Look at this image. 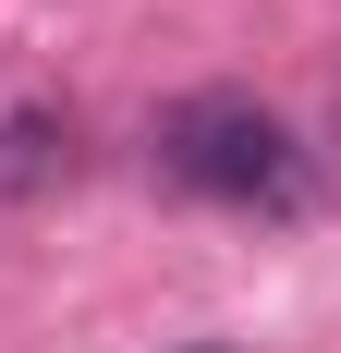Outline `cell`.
I'll use <instances>...</instances> for the list:
<instances>
[{"label":"cell","mask_w":341,"mask_h":353,"mask_svg":"<svg viewBox=\"0 0 341 353\" xmlns=\"http://www.w3.org/2000/svg\"><path fill=\"white\" fill-rule=\"evenodd\" d=\"M146 146H159V171L183 183V195H207V208H269V219L305 208V146H293V122L256 110V98H232V85L170 98Z\"/></svg>","instance_id":"1"},{"label":"cell","mask_w":341,"mask_h":353,"mask_svg":"<svg viewBox=\"0 0 341 353\" xmlns=\"http://www.w3.org/2000/svg\"><path fill=\"white\" fill-rule=\"evenodd\" d=\"M0 183H12V195L73 183V122L61 110H12V122H0Z\"/></svg>","instance_id":"2"},{"label":"cell","mask_w":341,"mask_h":353,"mask_svg":"<svg viewBox=\"0 0 341 353\" xmlns=\"http://www.w3.org/2000/svg\"><path fill=\"white\" fill-rule=\"evenodd\" d=\"M195 353H232V341H195Z\"/></svg>","instance_id":"3"}]
</instances>
